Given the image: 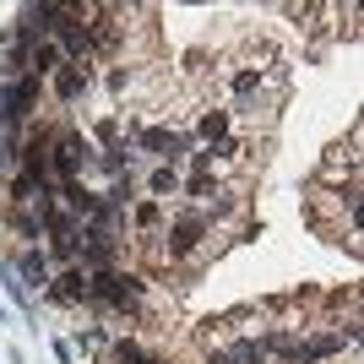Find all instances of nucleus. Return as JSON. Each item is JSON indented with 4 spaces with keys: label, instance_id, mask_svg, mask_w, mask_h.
I'll list each match as a JSON object with an SVG mask.
<instances>
[{
    "label": "nucleus",
    "instance_id": "1a4fd4ad",
    "mask_svg": "<svg viewBox=\"0 0 364 364\" xmlns=\"http://www.w3.org/2000/svg\"><path fill=\"white\" fill-rule=\"evenodd\" d=\"M55 92H60V104H76L87 92V65H60L55 71Z\"/></svg>",
    "mask_w": 364,
    "mask_h": 364
},
{
    "label": "nucleus",
    "instance_id": "9b49d317",
    "mask_svg": "<svg viewBox=\"0 0 364 364\" xmlns=\"http://www.w3.org/2000/svg\"><path fill=\"white\" fill-rule=\"evenodd\" d=\"M11 164H16V141L0 131V168H11Z\"/></svg>",
    "mask_w": 364,
    "mask_h": 364
},
{
    "label": "nucleus",
    "instance_id": "f8f14e48",
    "mask_svg": "<svg viewBox=\"0 0 364 364\" xmlns=\"http://www.w3.org/2000/svg\"><path fill=\"white\" fill-rule=\"evenodd\" d=\"M207 364H234V359H228V353H207Z\"/></svg>",
    "mask_w": 364,
    "mask_h": 364
},
{
    "label": "nucleus",
    "instance_id": "39448f33",
    "mask_svg": "<svg viewBox=\"0 0 364 364\" xmlns=\"http://www.w3.org/2000/svg\"><path fill=\"white\" fill-rule=\"evenodd\" d=\"M33 98H38V76H16V82H0V131H16V125L33 114Z\"/></svg>",
    "mask_w": 364,
    "mask_h": 364
},
{
    "label": "nucleus",
    "instance_id": "f257e3e1",
    "mask_svg": "<svg viewBox=\"0 0 364 364\" xmlns=\"http://www.w3.org/2000/svg\"><path fill=\"white\" fill-rule=\"evenodd\" d=\"M283 87H289V71H283V60H277V49L261 44V38H245L240 49H228L223 60L207 71V87L201 92L234 109L240 131L261 136V131L277 120Z\"/></svg>",
    "mask_w": 364,
    "mask_h": 364
},
{
    "label": "nucleus",
    "instance_id": "9d476101",
    "mask_svg": "<svg viewBox=\"0 0 364 364\" xmlns=\"http://www.w3.org/2000/svg\"><path fill=\"white\" fill-rule=\"evenodd\" d=\"M359 234L364 240V191H348V207H343V234Z\"/></svg>",
    "mask_w": 364,
    "mask_h": 364
},
{
    "label": "nucleus",
    "instance_id": "0eeeda50",
    "mask_svg": "<svg viewBox=\"0 0 364 364\" xmlns=\"http://www.w3.org/2000/svg\"><path fill=\"white\" fill-rule=\"evenodd\" d=\"M49 299L55 304H82L87 299V272H60V277H49Z\"/></svg>",
    "mask_w": 364,
    "mask_h": 364
},
{
    "label": "nucleus",
    "instance_id": "7ed1b4c3",
    "mask_svg": "<svg viewBox=\"0 0 364 364\" xmlns=\"http://www.w3.org/2000/svg\"><path fill=\"white\" fill-rule=\"evenodd\" d=\"M141 299V283L136 277L114 272V267H98V272H87V304H104V310H120V316H131Z\"/></svg>",
    "mask_w": 364,
    "mask_h": 364
},
{
    "label": "nucleus",
    "instance_id": "6e6552de",
    "mask_svg": "<svg viewBox=\"0 0 364 364\" xmlns=\"http://www.w3.org/2000/svg\"><path fill=\"white\" fill-rule=\"evenodd\" d=\"M16 277H22V294H28V289H44V283H49V261H44V250H38V245H28V250H22Z\"/></svg>",
    "mask_w": 364,
    "mask_h": 364
},
{
    "label": "nucleus",
    "instance_id": "423d86ee",
    "mask_svg": "<svg viewBox=\"0 0 364 364\" xmlns=\"http://www.w3.org/2000/svg\"><path fill=\"white\" fill-rule=\"evenodd\" d=\"M141 191H147V201H174L185 191V168L174 164H152L147 168V180H141Z\"/></svg>",
    "mask_w": 364,
    "mask_h": 364
},
{
    "label": "nucleus",
    "instance_id": "f03ea898",
    "mask_svg": "<svg viewBox=\"0 0 364 364\" xmlns=\"http://www.w3.org/2000/svg\"><path fill=\"white\" fill-rule=\"evenodd\" d=\"M223 245V223H218L207 207H191L185 201L180 213H168L164 240H158V261H174V267H201Z\"/></svg>",
    "mask_w": 364,
    "mask_h": 364
},
{
    "label": "nucleus",
    "instance_id": "20e7f679",
    "mask_svg": "<svg viewBox=\"0 0 364 364\" xmlns=\"http://www.w3.org/2000/svg\"><path fill=\"white\" fill-rule=\"evenodd\" d=\"M87 141H82V131H49V174L60 185H76V174L87 168Z\"/></svg>",
    "mask_w": 364,
    "mask_h": 364
}]
</instances>
